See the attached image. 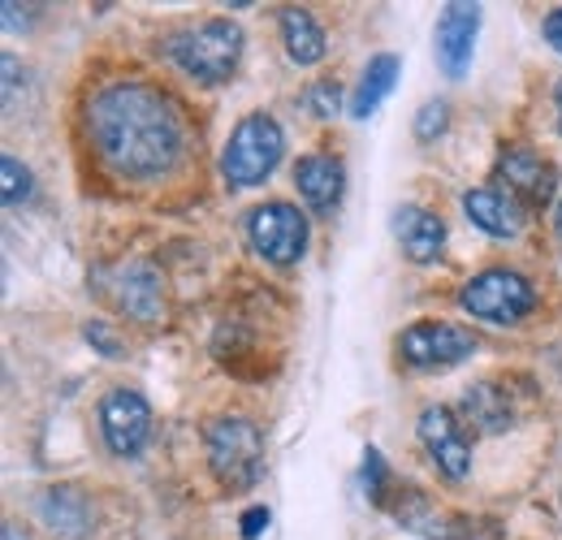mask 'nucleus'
Wrapping results in <instances>:
<instances>
[{
    "mask_svg": "<svg viewBox=\"0 0 562 540\" xmlns=\"http://www.w3.org/2000/svg\"><path fill=\"white\" fill-rule=\"evenodd\" d=\"M394 234H398L407 260H416V265H432L441 256V247H446L441 216H432L428 207H416V203H407V207L394 212Z\"/></svg>",
    "mask_w": 562,
    "mask_h": 540,
    "instance_id": "13",
    "label": "nucleus"
},
{
    "mask_svg": "<svg viewBox=\"0 0 562 540\" xmlns=\"http://www.w3.org/2000/svg\"><path fill=\"white\" fill-rule=\"evenodd\" d=\"M4 540H18V528H4Z\"/></svg>",
    "mask_w": 562,
    "mask_h": 540,
    "instance_id": "27",
    "label": "nucleus"
},
{
    "mask_svg": "<svg viewBox=\"0 0 562 540\" xmlns=\"http://www.w3.org/2000/svg\"><path fill=\"white\" fill-rule=\"evenodd\" d=\"M546 40L562 53V9H554V13L546 18Z\"/></svg>",
    "mask_w": 562,
    "mask_h": 540,
    "instance_id": "24",
    "label": "nucleus"
},
{
    "mask_svg": "<svg viewBox=\"0 0 562 540\" xmlns=\"http://www.w3.org/2000/svg\"><path fill=\"white\" fill-rule=\"evenodd\" d=\"M294 187L312 212H334L342 200V165L325 151H312L294 165Z\"/></svg>",
    "mask_w": 562,
    "mask_h": 540,
    "instance_id": "14",
    "label": "nucleus"
},
{
    "mask_svg": "<svg viewBox=\"0 0 562 540\" xmlns=\"http://www.w3.org/2000/svg\"><path fill=\"white\" fill-rule=\"evenodd\" d=\"M459 303H463V312L476 316V320H490V325H519V320L537 307V290H532V281L519 277V272L485 269L459 290Z\"/></svg>",
    "mask_w": 562,
    "mask_h": 540,
    "instance_id": "5",
    "label": "nucleus"
},
{
    "mask_svg": "<svg viewBox=\"0 0 562 540\" xmlns=\"http://www.w3.org/2000/svg\"><path fill=\"white\" fill-rule=\"evenodd\" d=\"M209 468L221 488L243 493L265 475V432L247 415H221L209 424Z\"/></svg>",
    "mask_w": 562,
    "mask_h": 540,
    "instance_id": "2",
    "label": "nucleus"
},
{
    "mask_svg": "<svg viewBox=\"0 0 562 540\" xmlns=\"http://www.w3.org/2000/svg\"><path fill=\"white\" fill-rule=\"evenodd\" d=\"M100 432L117 459H135L151 437V406L135 390H109L100 403Z\"/></svg>",
    "mask_w": 562,
    "mask_h": 540,
    "instance_id": "8",
    "label": "nucleus"
},
{
    "mask_svg": "<svg viewBox=\"0 0 562 540\" xmlns=\"http://www.w3.org/2000/svg\"><path fill=\"white\" fill-rule=\"evenodd\" d=\"M394 78H398V57H390V53L372 57L368 69H363V78H359V87H355V95H351L355 117H372V113H376V104L394 91Z\"/></svg>",
    "mask_w": 562,
    "mask_h": 540,
    "instance_id": "16",
    "label": "nucleus"
},
{
    "mask_svg": "<svg viewBox=\"0 0 562 540\" xmlns=\"http://www.w3.org/2000/svg\"><path fill=\"white\" fill-rule=\"evenodd\" d=\"M381 484H385V459H381L376 450H368V454H363V488H368L372 497H381Z\"/></svg>",
    "mask_w": 562,
    "mask_h": 540,
    "instance_id": "22",
    "label": "nucleus"
},
{
    "mask_svg": "<svg viewBox=\"0 0 562 540\" xmlns=\"http://www.w3.org/2000/svg\"><path fill=\"white\" fill-rule=\"evenodd\" d=\"M247 238H251V251L265 256L269 265H294L307 247V216L294 207V203H260L251 216H247Z\"/></svg>",
    "mask_w": 562,
    "mask_h": 540,
    "instance_id": "6",
    "label": "nucleus"
},
{
    "mask_svg": "<svg viewBox=\"0 0 562 540\" xmlns=\"http://www.w3.org/2000/svg\"><path fill=\"white\" fill-rule=\"evenodd\" d=\"M265 528H269V510H265V506H256V510H247V515H243V537L247 540H256Z\"/></svg>",
    "mask_w": 562,
    "mask_h": 540,
    "instance_id": "23",
    "label": "nucleus"
},
{
    "mask_svg": "<svg viewBox=\"0 0 562 540\" xmlns=\"http://www.w3.org/2000/svg\"><path fill=\"white\" fill-rule=\"evenodd\" d=\"M463 410L472 424H481L485 432H502L510 428V406H506V394H497L493 385H472L463 394Z\"/></svg>",
    "mask_w": 562,
    "mask_h": 540,
    "instance_id": "17",
    "label": "nucleus"
},
{
    "mask_svg": "<svg viewBox=\"0 0 562 540\" xmlns=\"http://www.w3.org/2000/svg\"><path fill=\"white\" fill-rule=\"evenodd\" d=\"M463 212L490 238H515L524 229V203L510 200L502 187H476V191H468L463 195Z\"/></svg>",
    "mask_w": 562,
    "mask_h": 540,
    "instance_id": "12",
    "label": "nucleus"
},
{
    "mask_svg": "<svg viewBox=\"0 0 562 540\" xmlns=\"http://www.w3.org/2000/svg\"><path fill=\"white\" fill-rule=\"evenodd\" d=\"M446 131V100H432V104H424L420 117H416V135L420 138H432Z\"/></svg>",
    "mask_w": 562,
    "mask_h": 540,
    "instance_id": "21",
    "label": "nucleus"
},
{
    "mask_svg": "<svg viewBox=\"0 0 562 540\" xmlns=\"http://www.w3.org/2000/svg\"><path fill=\"white\" fill-rule=\"evenodd\" d=\"M485 537V532H481V528H476V524H468V519H463V524H454V528H450V540H481ZM497 540V537H493Z\"/></svg>",
    "mask_w": 562,
    "mask_h": 540,
    "instance_id": "25",
    "label": "nucleus"
},
{
    "mask_svg": "<svg viewBox=\"0 0 562 540\" xmlns=\"http://www.w3.org/2000/svg\"><path fill=\"white\" fill-rule=\"evenodd\" d=\"M169 57L200 82H225L243 57V31L229 18H209L169 40Z\"/></svg>",
    "mask_w": 562,
    "mask_h": 540,
    "instance_id": "3",
    "label": "nucleus"
},
{
    "mask_svg": "<svg viewBox=\"0 0 562 540\" xmlns=\"http://www.w3.org/2000/svg\"><path fill=\"white\" fill-rule=\"evenodd\" d=\"M497 182H502V191H506L510 200L524 203V212H528V207H546V203L554 200V191H559L554 165L541 160L537 151L519 147V143L502 147V156H497Z\"/></svg>",
    "mask_w": 562,
    "mask_h": 540,
    "instance_id": "9",
    "label": "nucleus"
},
{
    "mask_svg": "<svg viewBox=\"0 0 562 540\" xmlns=\"http://www.w3.org/2000/svg\"><path fill=\"white\" fill-rule=\"evenodd\" d=\"M554 100H559V131H562V82H559V91H554Z\"/></svg>",
    "mask_w": 562,
    "mask_h": 540,
    "instance_id": "26",
    "label": "nucleus"
},
{
    "mask_svg": "<svg viewBox=\"0 0 562 540\" xmlns=\"http://www.w3.org/2000/svg\"><path fill=\"white\" fill-rule=\"evenodd\" d=\"M281 40H285V53H290L294 66H316L325 57V31L299 4H285L281 9Z\"/></svg>",
    "mask_w": 562,
    "mask_h": 540,
    "instance_id": "15",
    "label": "nucleus"
},
{
    "mask_svg": "<svg viewBox=\"0 0 562 540\" xmlns=\"http://www.w3.org/2000/svg\"><path fill=\"white\" fill-rule=\"evenodd\" d=\"M285 135L269 113H247L221 151V173L229 187H260L281 160Z\"/></svg>",
    "mask_w": 562,
    "mask_h": 540,
    "instance_id": "4",
    "label": "nucleus"
},
{
    "mask_svg": "<svg viewBox=\"0 0 562 540\" xmlns=\"http://www.w3.org/2000/svg\"><path fill=\"white\" fill-rule=\"evenodd\" d=\"M82 502V493H74V488H53L48 497H44V519L48 524H57L61 532H70V537H82L87 528H91V515H74L70 506Z\"/></svg>",
    "mask_w": 562,
    "mask_h": 540,
    "instance_id": "18",
    "label": "nucleus"
},
{
    "mask_svg": "<svg viewBox=\"0 0 562 540\" xmlns=\"http://www.w3.org/2000/svg\"><path fill=\"white\" fill-rule=\"evenodd\" d=\"M476 26H481V9L476 4H446L437 18V61L446 69V78H463L472 66V44H476Z\"/></svg>",
    "mask_w": 562,
    "mask_h": 540,
    "instance_id": "11",
    "label": "nucleus"
},
{
    "mask_svg": "<svg viewBox=\"0 0 562 540\" xmlns=\"http://www.w3.org/2000/svg\"><path fill=\"white\" fill-rule=\"evenodd\" d=\"M472 350H476L472 329L450 325V320H416L412 329L398 334V355H403V363H412V368H420V372L454 368V363H463Z\"/></svg>",
    "mask_w": 562,
    "mask_h": 540,
    "instance_id": "7",
    "label": "nucleus"
},
{
    "mask_svg": "<svg viewBox=\"0 0 562 540\" xmlns=\"http://www.w3.org/2000/svg\"><path fill=\"white\" fill-rule=\"evenodd\" d=\"M307 109H312L316 117H334V113H338V87H334V82L307 87Z\"/></svg>",
    "mask_w": 562,
    "mask_h": 540,
    "instance_id": "20",
    "label": "nucleus"
},
{
    "mask_svg": "<svg viewBox=\"0 0 562 540\" xmlns=\"http://www.w3.org/2000/svg\"><path fill=\"white\" fill-rule=\"evenodd\" d=\"M0 173H4V203H9V207L31 200V169H26V165H18L13 156H4V160H0Z\"/></svg>",
    "mask_w": 562,
    "mask_h": 540,
    "instance_id": "19",
    "label": "nucleus"
},
{
    "mask_svg": "<svg viewBox=\"0 0 562 540\" xmlns=\"http://www.w3.org/2000/svg\"><path fill=\"white\" fill-rule=\"evenodd\" d=\"M420 441L441 475L463 480V475L472 472V441H468V428L459 424V415L450 406H424Z\"/></svg>",
    "mask_w": 562,
    "mask_h": 540,
    "instance_id": "10",
    "label": "nucleus"
},
{
    "mask_svg": "<svg viewBox=\"0 0 562 540\" xmlns=\"http://www.w3.org/2000/svg\"><path fill=\"white\" fill-rule=\"evenodd\" d=\"M559 229H562V216H559Z\"/></svg>",
    "mask_w": 562,
    "mask_h": 540,
    "instance_id": "28",
    "label": "nucleus"
},
{
    "mask_svg": "<svg viewBox=\"0 0 562 540\" xmlns=\"http://www.w3.org/2000/svg\"><path fill=\"white\" fill-rule=\"evenodd\" d=\"M87 131L100 160L131 182L165 178L182 156V117L151 82H109L87 104Z\"/></svg>",
    "mask_w": 562,
    "mask_h": 540,
    "instance_id": "1",
    "label": "nucleus"
}]
</instances>
